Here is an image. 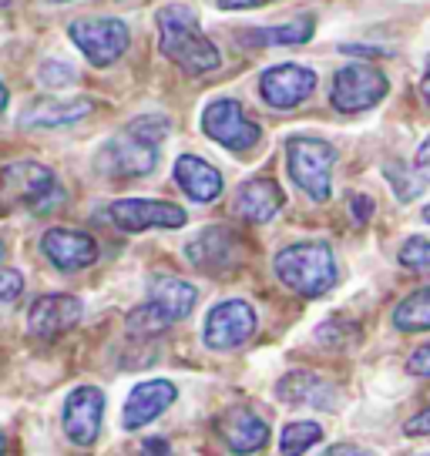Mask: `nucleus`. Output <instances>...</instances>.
Segmentation results:
<instances>
[{"mask_svg":"<svg viewBox=\"0 0 430 456\" xmlns=\"http://www.w3.org/2000/svg\"><path fill=\"white\" fill-rule=\"evenodd\" d=\"M276 275L283 279L300 296H327L336 285V258H333L330 245L323 242H300L289 245L276 256Z\"/></svg>","mask_w":430,"mask_h":456,"instance_id":"4","label":"nucleus"},{"mask_svg":"<svg viewBox=\"0 0 430 456\" xmlns=\"http://www.w3.org/2000/svg\"><path fill=\"white\" fill-rule=\"evenodd\" d=\"M350 208H353V218H357L360 225H363V222H370L373 201L367 199V195H353V199H350Z\"/></svg>","mask_w":430,"mask_h":456,"instance_id":"34","label":"nucleus"},{"mask_svg":"<svg viewBox=\"0 0 430 456\" xmlns=\"http://www.w3.org/2000/svg\"><path fill=\"white\" fill-rule=\"evenodd\" d=\"M384 175L390 178V185H393V191H397V199L401 201H414L417 195L424 191V185H427V182H424L420 175H414V171H407V168L401 171V165H387Z\"/></svg>","mask_w":430,"mask_h":456,"instance_id":"27","label":"nucleus"},{"mask_svg":"<svg viewBox=\"0 0 430 456\" xmlns=\"http://www.w3.org/2000/svg\"><path fill=\"white\" fill-rule=\"evenodd\" d=\"M41 81L47 87H61V85H68V81H74V71L68 64H61V61H47L41 68Z\"/></svg>","mask_w":430,"mask_h":456,"instance_id":"31","label":"nucleus"},{"mask_svg":"<svg viewBox=\"0 0 430 456\" xmlns=\"http://www.w3.org/2000/svg\"><path fill=\"white\" fill-rule=\"evenodd\" d=\"M4 108H7V87L0 85V114H4Z\"/></svg>","mask_w":430,"mask_h":456,"instance_id":"41","label":"nucleus"},{"mask_svg":"<svg viewBox=\"0 0 430 456\" xmlns=\"http://www.w3.org/2000/svg\"><path fill=\"white\" fill-rule=\"evenodd\" d=\"M424 218H427V222H430V205H427V212H424Z\"/></svg>","mask_w":430,"mask_h":456,"instance_id":"43","label":"nucleus"},{"mask_svg":"<svg viewBox=\"0 0 430 456\" xmlns=\"http://www.w3.org/2000/svg\"><path fill=\"white\" fill-rule=\"evenodd\" d=\"M95 108L91 98H71V101H61V98H44L34 101L24 114V125L28 128H64V125H74L87 118Z\"/></svg>","mask_w":430,"mask_h":456,"instance_id":"20","label":"nucleus"},{"mask_svg":"<svg viewBox=\"0 0 430 456\" xmlns=\"http://www.w3.org/2000/svg\"><path fill=\"white\" fill-rule=\"evenodd\" d=\"M175 403V386L169 379H148L131 389L128 403H125V413L121 423L125 429H138L145 423H152L155 416H161Z\"/></svg>","mask_w":430,"mask_h":456,"instance_id":"16","label":"nucleus"},{"mask_svg":"<svg viewBox=\"0 0 430 456\" xmlns=\"http://www.w3.org/2000/svg\"><path fill=\"white\" fill-rule=\"evenodd\" d=\"M169 326H172V319L161 313L158 305H152V302L138 305V309L128 315V332H131V336H158V332H165Z\"/></svg>","mask_w":430,"mask_h":456,"instance_id":"26","label":"nucleus"},{"mask_svg":"<svg viewBox=\"0 0 430 456\" xmlns=\"http://www.w3.org/2000/svg\"><path fill=\"white\" fill-rule=\"evenodd\" d=\"M202 128L205 134L219 142L222 148H229V151H249L252 144L262 138V131L259 125L243 111V104L232 98H219L212 101L205 114H202Z\"/></svg>","mask_w":430,"mask_h":456,"instance_id":"7","label":"nucleus"},{"mask_svg":"<svg viewBox=\"0 0 430 456\" xmlns=\"http://www.w3.org/2000/svg\"><path fill=\"white\" fill-rule=\"evenodd\" d=\"M403 433H407V436H427L430 433V406L424 410V413L410 416V419L403 423Z\"/></svg>","mask_w":430,"mask_h":456,"instance_id":"32","label":"nucleus"},{"mask_svg":"<svg viewBox=\"0 0 430 456\" xmlns=\"http://www.w3.org/2000/svg\"><path fill=\"white\" fill-rule=\"evenodd\" d=\"M393 326L401 332H427L430 329V289H417L393 309Z\"/></svg>","mask_w":430,"mask_h":456,"instance_id":"24","label":"nucleus"},{"mask_svg":"<svg viewBox=\"0 0 430 456\" xmlns=\"http://www.w3.org/2000/svg\"><path fill=\"white\" fill-rule=\"evenodd\" d=\"M323 440V427L319 423H310V419H300V423H289L283 429V440H279V453L283 456H302L313 443Z\"/></svg>","mask_w":430,"mask_h":456,"instance_id":"25","label":"nucleus"},{"mask_svg":"<svg viewBox=\"0 0 430 456\" xmlns=\"http://www.w3.org/2000/svg\"><path fill=\"white\" fill-rule=\"evenodd\" d=\"M195 299H199L195 285L182 282V279H175V275H161V279H155V282H152V292H148V302L158 305L172 322L186 319V315L192 313Z\"/></svg>","mask_w":430,"mask_h":456,"instance_id":"21","label":"nucleus"},{"mask_svg":"<svg viewBox=\"0 0 430 456\" xmlns=\"http://www.w3.org/2000/svg\"><path fill=\"white\" fill-rule=\"evenodd\" d=\"M142 456H169V443L165 440H145Z\"/></svg>","mask_w":430,"mask_h":456,"instance_id":"37","label":"nucleus"},{"mask_svg":"<svg viewBox=\"0 0 430 456\" xmlns=\"http://www.w3.org/2000/svg\"><path fill=\"white\" fill-rule=\"evenodd\" d=\"M239 252L243 245L232 235L229 228H205L202 235H195L192 242L186 245V256L195 269L209 272V275H219V272H229L236 262H239Z\"/></svg>","mask_w":430,"mask_h":456,"instance_id":"13","label":"nucleus"},{"mask_svg":"<svg viewBox=\"0 0 430 456\" xmlns=\"http://www.w3.org/2000/svg\"><path fill=\"white\" fill-rule=\"evenodd\" d=\"M51 4H64V0H51Z\"/></svg>","mask_w":430,"mask_h":456,"instance_id":"45","label":"nucleus"},{"mask_svg":"<svg viewBox=\"0 0 430 456\" xmlns=\"http://www.w3.org/2000/svg\"><path fill=\"white\" fill-rule=\"evenodd\" d=\"M407 370L414 376H430V346H420L414 356L407 359Z\"/></svg>","mask_w":430,"mask_h":456,"instance_id":"33","label":"nucleus"},{"mask_svg":"<svg viewBox=\"0 0 430 456\" xmlns=\"http://www.w3.org/2000/svg\"><path fill=\"white\" fill-rule=\"evenodd\" d=\"M112 222L121 232H145V228H182L186 225V208L172 201L152 199H121L112 205Z\"/></svg>","mask_w":430,"mask_h":456,"instance_id":"11","label":"nucleus"},{"mask_svg":"<svg viewBox=\"0 0 430 456\" xmlns=\"http://www.w3.org/2000/svg\"><path fill=\"white\" fill-rule=\"evenodd\" d=\"M313 17H296L289 24H279V28H259V30H245L239 44L245 47H289V44H306L313 37Z\"/></svg>","mask_w":430,"mask_h":456,"instance_id":"23","label":"nucleus"},{"mask_svg":"<svg viewBox=\"0 0 430 456\" xmlns=\"http://www.w3.org/2000/svg\"><path fill=\"white\" fill-rule=\"evenodd\" d=\"M41 252L61 272H78L98 262V242L91 235H85V232H74V228H51V232H44Z\"/></svg>","mask_w":430,"mask_h":456,"instance_id":"14","label":"nucleus"},{"mask_svg":"<svg viewBox=\"0 0 430 456\" xmlns=\"http://www.w3.org/2000/svg\"><path fill=\"white\" fill-rule=\"evenodd\" d=\"M401 265L410 272H430V239H407L401 248Z\"/></svg>","mask_w":430,"mask_h":456,"instance_id":"28","label":"nucleus"},{"mask_svg":"<svg viewBox=\"0 0 430 456\" xmlns=\"http://www.w3.org/2000/svg\"><path fill=\"white\" fill-rule=\"evenodd\" d=\"M219 433H222V440L229 443L232 453H256L262 450L266 443H269V423H262L252 410H232L229 416H222V423H219Z\"/></svg>","mask_w":430,"mask_h":456,"instance_id":"17","label":"nucleus"},{"mask_svg":"<svg viewBox=\"0 0 430 456\" xmlns=\"http://www.w3.org/2000/svg\"><path fill=\"white\" fill-rule=\"evenodd\" d=\"M61 201H64V188L47 165L14 161L0 168V205L4 208H30L34 215H47Z\"/></svg>","mask_w":430,"mask_h":456,"instance_id":"3","label":"nucleus"},{"mask_svg":"<svg viewBox=\"0 0 430 456\" xmlns=\"http://www.w3.org/2000/svg\"><path fill=\"white\" fill-rule=\"evenodd\" d=\"M424 98L430 101V57H427V71H424Z\"/></svg>","mask_w":430,"mask_h":456,"instance_id":"39","label":"nucleus"},{"mask_svg":"<svg viewBox=\"0 0 430 456\" xmlns=\"http://www.w3.org/2000/svg\"><path fill=\"white\" fill-rule=\"evenodd\" d=\"M24 292V275L14 269H0V305L14 302Z\"/></svg>","mask_w":430,"mask_h":456,"instance_id":"30","label":"nucleus"},{"mask_svg":"<svg viewBox=\"0 0 430 456\" xmlns=\"http://www.w3.org/2000/svg\"><path fill=\"white\" fill-rule=\"evenodd\" d=\"M81 299L74 296H64V292H54V296H41V299L30 302L28 309V332L34 339L51 342L64 336L68 329H74L81 322Z\"/></svg>","mask_w":430,"mask_h":456,"instance_id":"9","label":"nucleus"},{"mask_svg":"<svg viewBox=\"0 0 430 456\" xmlns=\"http://www.w3.org/2000/svg\"><path fill=\"white\" fill-rule=\"evenodd\" d=\"M323 456H370L367 450H360V446H346V443H336L330 450H323Z\"/></svg>","mask_w":430,"mask_h":456,"instance_id":"36","label":"nucleus"},{"mask_svg":"<svg viewBox=\"0 0 430 456\" xmlns=\"http://www.w3.org/2000/svg\"><path fill=\"white\" fill-rule=\"evenodd\" d=\"M316 74L302 64H276L262 74V98L269 101L273 108H296L313 94Z\"/></svg>","mask_w":430,"mask_h":456,"instance_id":"15","label":"nucleus"},{"mask_svg":"<svg viewBox=\"0 0 430 456\" xmlns=\"http://www.w3.org/2000/svg\"><path fill=\"white\" fill-rule=\"evenodd\" d=\"M283 208V188L276 185L273 178H252L239 188V199H236V212L243 215L245 222H269L276 212Z\"/></svg>","mask_w":430,"mask_h":456,"instance_id":"19","label":"nucleus"},{"mask_svg":"<svg viewBox=\"0 0 430 456\" xmlns=\"http://www.w3.org/2000/svg\"><path fill=\"white\" fill-rule=\"evenodd\" d=\"M387 94V77L373 64H346L333 77V108L343 114H357L373 108Z\"/></svg>","mask_w":430,"mask_h":456,"instance_id":"8","label":"nucleus"},{"mask_svg":"<svg viewBox=\"0 0 430 456\" xmlns=\"http://www.w3.org/2000/svg\"><path fill=\"white\" fill-rule=\"evenodd\" d=\"M101 416H104V393L95 386H78L71 396L64 399V433L78 446H91L101 433Z\"/></svg>","mask_w":430,"mask_h":456,"instance_id":"12","label":"nucleus"},{"mask_svg":"<svg viewBox=\"0 0 430 456\" xmlns=\"http://www.w3.org/2000/svg\"><path fill=\"white\" fill-rule=\"evenodd\" d=\"M0 456H7V433L0 429Z\"/></svg>","mask_w":430,"mask_h":456,"instance_id":"40","label":"nucleus"},{"mask_svg":"<svg viewBox=\"0 0 430 456\" xmlns=\"http://www.w3.org/2000/svg\"><path fill=\"white\" fill-rule=\"evenodd\" d=\"M276 393H279V399H286V403H310V406H327V410L336 406V399H327V396H336V389L323 383L319 376L302 370L289 372L286 379L276 386Z\"/></svg>","mask_w":430,"mask_h":456,"instance_id":"22","label":"nucleus"},{"mask_svg":"<svg viewBox=\"0 0 430 456\" xmlns=\"http://www.w3.org/2000/svg\"><path fill=\"white\" fill-rule=\"evenodd\" d=\"M286 155H289V175H293V182L313 201L330 199V178H333V165H336L333 144L319 142V138H293L286 144Z\"/></svg>","mask_w":430,"mask_h":456,"instance_id":"5","label":"nucleus"},{"mask_svg":"<svg viewBox=\"0 0 430 456\" xmlns=\"http://www.w3.org/2000/svg\"><path fill=\"white\" fill-rule=\"evenodd\" d=\"M68 34L81 47V54L91 64H98V68L115 64L131 44L128 24L118 20V17H81V20H74L71 28H68Z\"/></svg>","mask_w":430,"mask_h":456,"instance_id":"6","label":"nucleus"},{"mask_svg":"<svg viewBox=\"0 0 430 456\" xmlns=\"http://www.w3.org/2000/svg\"><path fill=\"white\" fill-rule=\"evenodd\" d=\"M259 4H266V0H219L222 11H243V7H259Z\"/></svg>","mask_w":430,"mask_h":456,"instance_id":"38","label":"nucleus"},{"mask_svg":"<svg viewBox=\"0 0 430 456\" xmlns=\"http://www.w3.org/2000/svg\"><path fill=\"white\" fill-rule=\"evenodd\" d=\"M158 47H161V54L188 74L215 71L219 61H222L219 47L202 34L195 11H188L182 4H172L158 14Z\"/></svg>","mask_w":430,"mask_h":456,"instance_id":"1","label":"nucleus"},{"mask_svg":"<svg viewBox=\"0 0 430 456\" xmlns=\"http://www.w3.org/2000/svg\"><path fill=\"white\" fill-rule=\"evenodd\" d=\"M0 7H7V0H0Z\"/></svg>","mask_w":430,"mask_h":456,"instance_id":"44","label":"nucleus"},{"mask_svg":"<svg viewBox=\"0 0 430 456\" xmlns=\"http://www.w3.org/2000/svg\"><path fill=\"white\" fill-rule=\"evenodd\" d=\"M4 256H7V248H4V239H0V262H4Z\"/></svg>","mask_w":430,"mask_h":456,"instance_id":"42","label":"nucleus"},{"mask_svg":"<svg viewBox=\"0 0 430 456\" xmlns=\"http://www.w3.org/2000/svg\"><path fill=\"white\" fill-rule=\"evenodd\" d=\"M417 175H420L424 182H430V138L420 144V151H417Z\"/></svg>","mask_w":430,"mask_h":456,"instance_id":"35","label":"nucleus"},{"mask_svg":"<svg viewBox=\"0 0 430 456\" xmlns=\"http://www.w3.org/2000/svg\"><path fill=\"white\" fill-rule=\"evenodd\" d=\"M175 182L192 201H215L222 195V175L199 155H182L175 161Z\"/></svg>","mask_w":430,"mask_h":456,"instance_id":"18","label":"nucleus"},{"mask_svg":"<svg viewBox=\"0 0 430 456\" xmlns=\"http://www.w3.org/2000/svg\"><path fill=\"white\" fill-rule=\"evenodd\" d=\"M360 332L346 319H333L327 326H319V339L330 342V346H350V339H357Z\"/></svg>","mask_w":430,"mask_h":456,"instance_id":"29","label":"nucleus"},{"mask_svg":"<svg viewBox=\"0 0 430 456\" xmlns=\"http://www.w3.org/2000/svg\"><path fill=\"white\" fill-rule=\"evenodd\" d=\"M165 134H169V121L158 114H145L138 121H131L115 142L104 144L98 158L101 171L115 178H142L158 165V144Z\"/></svg>","mask_w":430,"mask_h":456,"instance_id":"2","label":"nucleus"},{"mask_svg":"<svg viewBox=\"0 0 430 456\" xmlns=\"http://www.w3.org/2000/svg\"><path fill=\"white\" fill-rule=\"evenodd\" d=\"M256 332V313L243 299L219 302L205 319V346L212 349H236Z\"/></svg>","mask_w":430,"mask_h":456,"instance_id":"10","label":"nucleus"}]
</instances>
